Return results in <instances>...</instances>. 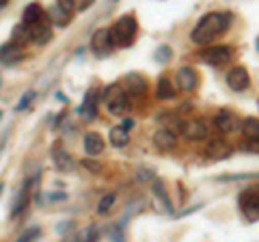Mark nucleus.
<instances>
[{
  "label": "nucleus",
  "instance_id": "1",
  "mask_svg": "<svg viewBox=\"0 0 259 242\" xmlns=\"http://www.w3.org/2000/svg\"><path fill=\"white\" fill-rule=\"evenodd\" d=\"M229 13H207L199 20V24L194 26V30L190 33V39L199 46H207L209 42H214V37H218L221 33H225L227 26H229Z\"/></svg>",
  "mask_w": 259,
  "mask_h": 242
},
{
  "label": "nucleus",
  "instance_id": "2",
  "mask_svg": "<svg viewBox=\"0 0 259 242\" xmlns=\"http://www.w3.org/2000/svg\"><path fill=\"white\" fill-rule=\"evenodd\" d=\"M136 30H139V24L132 15H123L115 22V26L110 28V35H112V44L119 46V48H127L130 44L134 42L136 37Z\"/></svg>",
  "mask_w": 259,
  "mask_h": 242
},
{
  "label": "nucleus",
  "instance_id": "3",
  "mask_svg": "<svg viewBox=\"0 0 259 242\" xmlns=\"http://www.w3.org/2000/svg\"><path fill=\"white\" fill-rule=\"evenodd\" d=\"M104 102H106V108L110 115H125L127 112V95L123 91V87L119 85H110L104 91Z\"/></svg>",
  "mask_w": 259,
  "mask_h": 242
},
{
  "label": "nucleus",
  "instance_id": "4",
  "mask_svg": "<svg viewBox=\"0 0 259 242\" xmlns=\"http://www.w3.org/2000/svg\"><path fill=\"white\" fill-rule=\"evenodd\" d=\"M214 128L221 134H231V132H236L242 128V121L240 117L236 115L233 110L229 108H223V110H218L216 112V117H214Z\"/></svg>",
  "mask_w": 259,
  "mask_h": 242
},
{
  "label": "nucleus",
  "instance_id": "5",
  "mask_svg": "<svg viewBox=\"0 0 259 242\" xmlns=\"http://www.w3.org/2000/svg\"><path fill=\"white\" fill-rule=\"evenodd\" d=\"M231 48L229 46H216V48H207V50H203L199 54V59L207 63V65L212 67H223L227 65V63L231 61Z\"/></svg>",
  "mask_w": 259,
  "mask_h": 242
},
{
  "label": "nucleus",
  "instance_id": "6",
  "mask_svg": "<svg viewBox=\"0 0 259 242\" xmlns=\"http://www.w3.org/2000/svg\"><path fill=\"white\" fill-rule=\"evenodd\" d=\"M240 208L248 221H257L259 219V186L255 188H246L240 195Z\"/></svg>",
  "mask_w": 259,
  "mask_h": 242
},
{
  "label": "nucleus",
  "instance_id": "7",
  "mask_svg": "<svg viewBox=\"0 0 259 242\" xmlns=\"http://www.w3.org/2000/svg\"><path fill=\"white\" fill-rule=\"evenodd\" d=\"M71 13H74L71 0H61V3L52 5L46 15H48V20H52V24H56V26H67L69 20H71Z\"/></svg>",
  "mask_w": 259,
  "mask_h": 242
},
{
  "label": "nucleus",
  "instance_id": "8",
  "mask_svg": "<svg viewBox=\"0 0 259 242\" xmlns=\"http://www.w3.org/2000/svg\"><path fill=\"white\" fill-rule=\"evenodd\" d=\"M121 83H123L125 95H132V98H141V95L147 93V80H145L141 74H136V71H130V74H125Z\"/></svg>",
  "mask_w": 259,
  "mask_h": 242
},
{
  "label": "nucleus",
  "instance_id": "9",
  "mask_svg": "<svg viewBox=\"0 0 259 242\" xmlns=\"http://www.w3.org/2000/svg\"><path fill=\"white\" fill-rule=\"evenodd\" d=\"M180 132L184 139L188 141H201L207 136V126L203 124V121L194 119V121H184V126L180 124Z\"/></svg>",
  "mask_w": 259,
  "mask_h": 242
},
{
  "label": "nucleus",
  "instance_id": "10",
  "mask_svg": "<svg viewBox=\"0 0 259 242\" xmlns=\"http://www.w3.org/2000/svg\"><path fill=\"white\" fill-rule=\"evenodd\" d=\"M175 80H177V87H180L182 91H186V93L194 91L197 85H199V76H197V71H194L192 67H180L177 69V74H175Z\"/></svg>",
  "mask_w": 259,
  "mask_h": 242
},
{
  "label": "nucleus",
  "instance_id": "11",
  "mask_svg": "<svg viewBox=\"0 0 259 242\" xmlns=\"http://www.w3.org/2000/svg\"><path fill=\"white\" fill-rule=\"evenodd\" d=\"M248 83H250V78L244 67H231L227 71V85H229V89H233V91H244Z\"/></svg>",
  "mask_w": 259,
  "mask_h": 242
},
{
  "label": "nucleus",
  "instance_id": "12",
  "mask_svg": "<svg viewBox=\"0 0 259 242\" xmlns=\"http://www.w3.org/2000/svg\"><path fill=\"white\" fill-rule=\"evenodd\" d=\"M153 143H156V147L162 149V151H171L177 147V134L173 130H168V128H160L153 134Z\"/></svg>",
  "mask_w": 259,
  "mask_h": 242
},
{
  "label": "nucleus",
  "instance_id": "13",
  "mask_svg": "<svg viewBox=\"0 0 259 242\" xmlns=\"http://www.w3.org/2000/svg\"><path fill=\"white\" fill-rule=\"evenodd\" d=\"M112 35H110V28H100L97 33L93 35V50L100 54V56H106L112 50Z\"/></svg>",
  "mask_w": 259,
  "mask_h": 242
},
{
  "label": "nucleus",
  "instance_id": "14",
  "mask_svg": "<svg viewBox=\"0 0 259 242\" xmlns=\"http://www.w3.org/2000/svg\"><path fill=\"white\" fill-rule=\"evenodd\" d=\"M30 37H32V42H35L37 46L48 44L52 39V26H50V22L44 20V22L35 24V26H30Z\"/></svg>",
  "mask_w": 259,
  "mask_h": 242
},
{
  "label": "nucleus",
  "instance_id": "15",
  "mask_svg": "<svg viewBox=\"0 0 259 242\" xmlns=\"http://www.w3.org/2000/svg\"><path fill=\"white\" fill-rule=\"evenodd\" d=\"M205 156L212 158V160H225L231 156V147L227 145L225 141H209L207 147H205Z\"/></svg>",
  "mask_w": 259,
  "mask_h": 242
},
{
  "label": "nucleus",
  "instance_id": "16",
  "mask_svg": "<svg viewBox=\"0 0 259 242\" xmlns=\"http://www.w3.org/2000/svg\"><path fill=\"white\" fill-rule=\"evenodd\" d=\"M22 24L24 26H35V24H39V22H44L46 20V13H44V9L39 5H28L26 9H24V15H22Z\"/></svg>",
  "mask_w": 259,
  "mask_h": 242
},
{
  "label": "nucleus",
  "instance_id": "17",
  "mask_svg": "<svg viewBox=\"0 0 259 242\" xmlns=\"http://www.w3.org/2000/svg\"><path fill=\"white\" fill-rule=\"evenodd\" d=\"M84 151L89 156H100L104 151V139L97 132H89L84 136Z\"/></svg>",
  "mask_w": 259,
  "mask_h": 242
},
{
  "label": "nucleus",
  "instance_id": "18",
  "mask_svg": "<svg viewBox=\"0 0 259 242\" xmlns=\"http://www.w3.org/2000/svg\"><path fill=\"white\" fill-rule=\"evenodd\" d=\"M18 59H22V48L15 46L13 42L0 46V61L3 63H15Z\"/></svg>",
  "mask_w": 259,
  "mask_h": 242
},
{
  "label": "nucleus",
  "instance_id": "19",
  "mask_svg": "<svg viewBox=\"0 0 259 242\" xmlns=\"http://www.w3.org/2000/svg\"><path fill=\"white\" fill-rule=\"evenodd\" d=\"M95 104H97V91H95V89H89L87 95H84L82 108H80L87 119H93V117L97 115V106H95Z\"/></svg>",
  "mask_w": 259,
  "mask_h": 242
},
{
  "label": "nucleus",
  "instance_id": "20",
  "mask_svg": "<svg viewBox=\"0 0 259 242\" xmlns=\"http://www.w3.org/2000/svg\"><path fill=\"white\" fill-rule=\"evenodd\" d=\"M108 139L112 143V147H125L127 141H130V136H127V132L121 126H115V128H110Z\"/></svg>",
  "mask_w": 259,
  "mask_h": 242
},
{
  "label": "nucleus",
  "instance_id": "21",
  "mask_svg": "<svg viewBox=\"0 0 259 242\" xmlns=\"http://www.w3.org/2000/svg\"><path fill=\"white\" fill-rule=\"evenodd\" d=\"M158 100H173L175 98V89L168 83V78H160L158 80V89H156Z\"/></svg>",
  "mask_w": 259,
  "mask_h": 242
},
{
  "label": "nucleus",
  "instance_id": "22",
  "mask_svg": "<svg viewBox=\"0 0 259 242\" xmlns=\"http://www.w3.org/2000/svg\"><path fill=\"white\" fill-rule=\"evenodd\" d=\"M242 132H244L246 139H259V119L248 117L242 121Z\"/></svg>",
  "mask_w": 259,
  "mask_h": 242
},
{
  "label": "nucleus",
  "instance_id": "23",
  "mask_svg": "<svg viewBox=\"0 0 259 242\" xmlns=\"http://www.w3.org/2000/svg\"><path fill=\"white\" fill-rule=\"evenodd\" d=\"M28 39H30V28H28V26L20 24V26H15V28H13V39H11V42H13L15 46H20V48H22V44H26Z\"/></svg>",
  "mask_w": 259,
  "mask_h": 242
},
{
  "label": "nucleus",
  "instance_id": "24",
  "mask_svg": "<svg viewBox=\"0 0 259 242\" xmlns=\"http://www.w3.org/2000/svg\"><path fill=\"white\" fill-rule=\"evenodd\" d=\"M115 201H117V197H115V192H108L106 197H102V201H100V206H97V212L100 214H108V210L115 206Z\"/></svg>",
  "mask_w": 259,
  "mask_h": 242
},
{
  "label": "nucleus",
  "instance_id": "25",
  "mask_svg": "<svg viewBox=\"0 0 259 242\" xmlns=\"http://www.w3.org/2000/svg\"><path fill=\"white\" fill-rule=\"evenodd\" d=\"M56 167L63 169V171H71V169H74V160L65 154V151H59V154H56Z\"/></svg>",
  "mask_w": 259,
  "mask_h": 242
},
{
  "label": "nucleus",
  "instance_id": "26",
  "mask_svg": "<svg viewBox=\"0 0 259 242\" xmlns=\"http://www.w3.org/2000/svg\"><path fill=\"white\" fill-rule=\"evenodd\" d=\"M39 236H41V229H39V227H28L15 242H35Z\"/></svg>",
  "mask_w": 259,
  "mask_h": 242
},
{
  "label": "nucleus",
  "instance_id": "27",
  "mask_svg": "<svg viewBox=\"0 0 259 242\" xmlns=\"http://www.w3.org/2000/svg\"><path fill=\"white\" fill-rule=\"evenodd\" d=\"M95 238H97L95 227H84V229L76 236V240H74V242H95Z\"/></svg>",
  "mask_w": 259,
  "mask_h": 242
},
{
  "label": "nucleus",
  "instance_id": "28",
  "mask_svg": "<svg viewBox=\"0 0 259 242\" xmlns=\"http://www.w3.org/2000/svg\"><path fill=\"white\" fill-rule=\"evenodd\" d=\"M28 204V190H20V195H18V201H15V206H13V216H18L24 208H26Z\"/></svg>",
  "mask_w": 259,
  "mask_h": 242
},
{
  "label": "nucleus",
  "instance_id": "29",
  "mask_svg": "<svg viewBox=\"0 0 259 242\" xmlns=\"http://www.w3.org/2000/svg\"><path fill=\"white\" fill-rule=\"evenodd\" d=\"M32 98H35V91H28V93H26V95H24V98L20 100V104H18V106H15V108H18V110H24V108H26L28 104L32 102Z\"/></svg>",
  "mask_w": 259,
  "mask_h": 242
},
{
  "label": "nucleus",
  "instance_id": "30",
  "mask_svg": "<svg viewBox=\"0 0 259 242\" xmlns=\"http://www.w3.org/2000/svg\"><path fill=\"white\" fill-rule=\"evenodd\" d=\"M158 61H168L171 59V48L164 46V48H158V56H156Z\"/></svg>",
  "mask_w": 259,
  "mask_h": 242
},
{
  "label": "nucleus",
  "instance_id": "31",
  "mask_svg": "<svg viewBox=\"0 0 259 242\" xmlns=\"http://www.w3.org/2000/svg\"><path fill=\"white\" fill-rule=\"evenodd\" d=\"M244 147H246L248 151H253V154H259V139H246Z\"/></svg>",
  "mask_w": 259,
  "mask_h": 242
},
{
  "label": "nucleus",
  "instance_id": "32",
  "mask_svg": "<svg viewBox=\"0 0 259 242\" xmlns=\"http://www.w3.org/2000/svg\"><path fill=\"white\" fill-rule=\"evenodd\" d=\"M134 124H136L134 119H125V121H123V126H121V128H123V130L127 132V130H132V128H134Z\"/></svg>",
  "mask_w": 259,
  "mask_h": 242
},
{
  "label": "nucleus",
  "instance_id": "33",
  "mask_svg": "<svg viewBox=\"0 0 259 242\" xmlns=\"http://www.w3.org/2000/svg\"><path fill=\"white\" fill-rule=\"evenodd\" d=\"M89 169H91V171H100V165H91V163H84Z\"/></svg>",
  "mask_w": 259,
  "mask_h": 242
},
{
  "label": "nucleus",
  "instance_id": "34",
  "mask_svg": "<svg viewBox=\"0 0 259 242\" xmlns=\"http://www.w3.org/2000/svg\"><path fill=\"white\" fill-rule=\"evenodd\" d=\"M257 50H259V37H257Z\"/></svg>",
  "mask_w": 259,
  "mask_h": 242
},
{
  "label": "nucleus",
  "instance_id": "35",
  "mask_svg": "<svg viewBox=\"0 0 259 242\" xmlns=\"http://www.w3.org/2000/svg\"><path fill=\"white\" fill-rule=\"evenodd\" d=\"M0 192H3V184H0Z\"/></svg>",
  "mask_w": 259,
  "mask_h": 242
}]
</instances>
